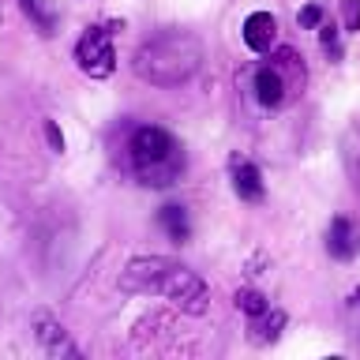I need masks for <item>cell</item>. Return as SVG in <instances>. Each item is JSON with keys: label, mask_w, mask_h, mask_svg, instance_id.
Returning a JSON list of instances; mask_svg holds the SVG:
<instances>
[{"label": "cell", "mask_w": 360, "mask_h": 360, "mask_svg": "<svg viewBox=\"0 0 360 360\" xmlns=\"http://www.w3.org/2000/svg\"><path fill=\"white\" fill-rule=\"evenodd\" d=\"M120 289L124 292H162L173 308L188 315H202L210 308V289L195 270L173 263L165 255H135L120 270Z\"/></svg>", "instance_id": "obj_1"}, {"label": "cell", "mask_w": 360, "mask_h": 360, "mask_svg": "<svg viewBox=\"0 0 360 360\" xmlns=\"http://www.w3.org/2000/svg\"><path fill=\"white\" fill-rule=\"evenodd\" d=\"M202 64V45L188 30H162L146 38L131 56V68L143 83L150 86H180L199 72Z\"/></svg>", "instance_id": "obj_2"}, {"label": "cell", "mask_w": 360, "mask_h": 360, "mask_svg": "<svg viewBox=\"0 0 360 360\" xmlns=\"http://www.w3.org/2000/svg\"><path fill=\"white\" fill-rule=\"evenodd\" d=\"M128 162L131 173L139 176L146 188H173L180 173H184V150L173 139V131L158 128V124H143L128 139Z\"/></svg>", "instance_id": "obj_3"}, {"label": "cell", "mask_w": 360, "mask_h": 360, "mask_svg": "<svg viewBox=\"0 0 360 360\" xmlns=\"http://www.w3.org/2000/svg\"><path fill=\"white\" fill-rule=\"evenodd\" d=\"M75 60L90 79H109L117 72V49H112V30L105 27H90L83 30V38L75 45Z\"/></svg>", "instance_id": "obj_4"}, {"label": "cell", "mask_w": 360, "mask_h": 360, "mask_svg": "<svg viewBox=\"0 0 360 360\" xmlns=\"http://www.w3.org/2000/svg\"><path fill=\"white\" fill-rule=\"evenodd\" d=\"M30 326H34V338H38V345H41L49 356H75V360L83 356V353H79V345L72 342V338H68V330L53 319L49 311H38Z\"/></svg>", "instance_id": "obj_5"}, {"label": "cell", "mask_w": 360, "mask_h": 360, "mask_svg": "<svg viewBox=\"0 0 360 360\" xmlns=\"http://www.w3.org/2000/svg\"><path fill=\"white\" fill-rule=\"evenodd\" d=\"M326 252H330L338 263H349V259L360 255V225L345 214H338L326 225Z\"/></svg>", "instance_id": "obj_6"}, {"label": "cell", "mask_w": 360, "mask_h": 360, "mask_svg": "<svg viewBox=\"0 0 360 360\" xmlns=\"http://www.w3.org/2000/svg\"><path fill=\"white\" fill-rule=\"evenodd\" d=\"M252 86H255V98H259V105H263V109H278V105H285V98H289L285 75H281L270 60L255 68Z\"/></svg>", "instance_id": "obj_7"}, {"label": "cell", "mask_w": 360, "mask_h": 360, "mask_svg": "<svg viewBox=\"0 0 360 360\" xmlns=\"http://www.w3.org/2000/svg\"><path fill=\"white\" fill-rule=\"evenodd\" d=\"M240 34H244V45L252 53H270L278 41V19L270 15V11H252V15L244 19Z\"/></svg>", "instance_id": "obj_8"}, {"label": "cell", "mask_w": 360, "mask_h": 360, "mask_svg": "<svg viewBox=\"0 0 360 360\" xmlns=\"http://www.w3.org/2000/svg\"><path fill=\"white\" fill-rule=\"evenodd\" d=\"M233 191L244 202H263L266 188H263V173H259V165L240 162V158H236V162H233Z\"/></svg>", "instance_id": "obj_9"}, {"label": "cell", "mask_w": 360, "mask_h": 360, "mask_svg": "<svg viewBox=\"0 0 360 360\" xmlns=\"http://www.w3.org/2000/svg\"><path fill=\"white\" fill-rule=\"evenodd\" d=\"M158 225L169 233V240H176V244H184L188 236H191V221H188V210L184 207H176V202H169V207L158 210Z\"/></svg>", "instance_id": "obj_10"}, {"label": "cell", "mask_w": 360, "mask_h": 360, "mask_svg": "<svg viewBox=\"0 0 360 360\" xmlns=\"http://www.w3.org/2000/svg\"><path fill=\"white\" fill-rule=\"evenodd\" d=\"M281 326H285V311L270 308V311H263V315H255V319L248 323V330H252V342H255V345H266V342H278Z\"/></svg>", "instance_id": "obj_11"}, {"label": "cell", "mask_w": 360, "mask_h": 360, "mask_svg": "<svg viewBox=\"0 0 360 360\" xmlns=\"http://www.w3.org/2000/svg\"><path fill=\"white\" fill-rule=\"evenodd\" d=\"M270 64H274L278 72L285 75V83H289V94H292V90H300V86H304V64H300V56L292 53V49H285V45H281V49H274V56H270Z\"/></svg>", "instance_id": "obj_12"}, {"label": "cell", "mask_w": 360, "mask_h": 360, "mask_svg": "<svg viewBox=\"0 0 360 360\" xmlns=\"http://www.w3.org/2000/svg\"><path fill=\"white\" fill-rule=\"evenodd\" d=\"M19 8H22V15H27V19H30L41 34H53V30H56V15H53V8H45L41 0H19Z\"/></svg>", "instance_id": "obj_13"}, {"label": "cell", "mask_w": 360, "mask_h": 360, "mask_svg": "<svg viewBox=\"0 0 360 360\" xmlns=\"http://www.w3.org/2000/svg\"><path fill=\"white\" fill-rule=\"evenodd\" d=\"M233 304H236V311H244V315H248V319H255V315L270 311V300L263 297V292H255V289H236Z\"/></svg>", "instance_id": "obj_14"}, {"label": "cell", "mask_w": 360, "mask_h": 360, "mask_svg": "<svg viewBox=\"0 0 360 360\" xmlns=\"http://www.w3.org/2000/svg\"><path fill=\"white\" fill-rule=\"evenodd\" d=\"M319 41H323V49L330 53L334 60H342V38H338L334 22H323V27H319Z\"/></svg>", "instance_id": "obj_15"}, {"label": "cell", "mask_w": 360, "mask_h": 360, "mask_svg": "<svg viewBox=\"0 0 360 360\" xmlns=\"http://www.w3.org/2000/svg\"><path fill=\"white\" fill-rule=\"evenodd\" d=\"M297 22H300L304 30H319L323 22H326V15H323V8H319V4H308V8H300Z\"/></svg>", "instance_id": "obj_16"}, {"label": "cell", "mask_w": 360, "mask_h": 360, "mask_svg": "<svg viewBox=\"0 0 360 360\" xmlns=\"http://www.w3.org/2000/svg\"><path fill=\"white\" fill-rule=\"evenodd\" d=\"M342 22H345V30H349V34H356V30H360V0H345Z\"/></svg>", "instance_id": "obj_17"}, {"label": "cell", "mask_w": 360, "mask_h": 360, "mask_svg": "<svg viewBox=\"0 0 360 360\" xmlns=\"http://www.w3.org/2000/svg\"><path fill=\"white\" fill-rule=\"evenodd\" d=\"M45 139H49V146H53L56 154L64 150V135H60V128H56L53 120H45Z\"/></svg>", "instance_id": "obj_18"}, {"label": "cell", "mask_w": 360, "mask_h": 360, "mask_svg": "<svg viewBox=\"0 0 360 360\" xmlns=\"http://www.w3.org/2000/svg\"><path fill=\"white\" fill-rule=\"evenodd\" d=\"M353 304H356V308H360V289H353Z\"/></svg>", "instance_id": "obj_19"}]
</instances>
